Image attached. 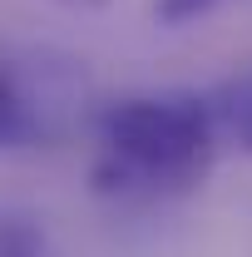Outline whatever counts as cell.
Here are the masks:
<instances>
[{
    "label": "cell",
    "instance_id": "obj_6",
    "mask_svg": "<svg viewBox=\"0 0 252 257\" xmlns=\"http://www.w3.org/2000/svg\"><path fill=\"white\" fill-rule=\"evenodd\" d=\"M60 5H79V10H89V5H109V0H60Z\"/></svg>",
    "mask_w": 252,
    "mask_h": 257
},
{
    "label": "cell",
    "instance_id": "obj_3",
    "mask_svg": "<svg viewBox=\"0 0 252 257\" xmlns=\"http://www.w3.org/2000/svg\"><path fill=\"white\" fill-rule=\"evenodd\" d=\"M0 257H55L45 223L25 208H0Z\"/></svg>",
    "mask_w": 252,
    "mask_h": 257
},
{
    "label": "cell",
    "instance_id": "obj_4",
    "mask_svg": "<svg viewBox=\"0 0 252 257\" xmlns=\"http://www.w3.org/2000/svg\"><path fill=\"white\" fill-rule=\"evenodd\" d=\"M20 139H30V104L20 94V84L0 69V149H10Z\"/></svg>",
    "mask_w": 252,
    "mask_h": 257
},
{
    "label": "cell",
    "instance_id": "obj_5",
    "mask_svg": "<svg viewBox=\"0 0 252 257\" xmlns=\"http://www.w3.org/2000/svg\"><path fill=\"white\" fill-rule=\"evenodd\" d=\"M222 0H154V15L163 25H188L198 15H208V10H218Z\"/></svg>",
    "mask_w": 252,
    "mask_h": 257
},
{
    "label": "cell",
    "instance_id": "obj_1",
    "mask_svg": "<svg viewBox=\"0 0 252 257\" xmlns=\"http://www.w3.org/2000/svg\"><path fill=\"white\" fill-rule=\"evenodd\" d=\"M94 188L119 198L188 193L208 178L218 154L213 104L198 94H124L94 119Z\"/></svg>",
    "mask_w": 252,
    "mask_h": 257
},
{
    "label": "cell",
    "instance_id": "obj_2",
    "mask_svg": "<svg viewBox=\"0 0 252 257\" xmlns=\"http://www.w3.org/2000/svg\"><path fill=\"white\" fill-rule=\"evenodd\" d=\"M208 104H213L218 134H232V139L252 154V69H247V74H237V79H227Z\"/></svg>",
    "mask_w": 252,
    "mask_h": 257
}]
</instances>
